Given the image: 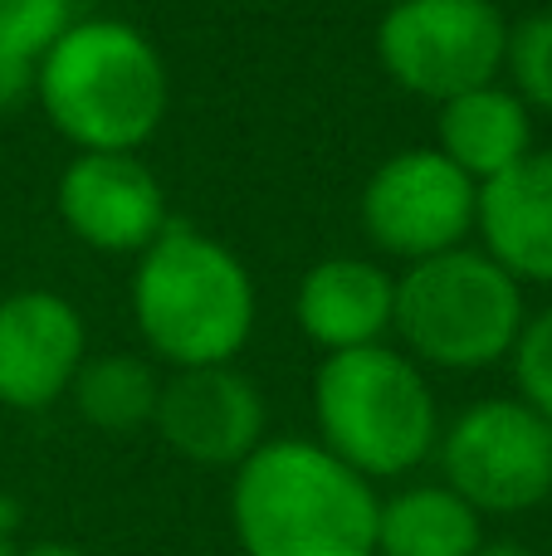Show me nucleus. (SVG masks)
I'll return each mask as SVG.
<instances>
[{
  "mask_svg": "<svg viewBox=\"0 0 552 556\" xmlns=\"http://www.w3.org/2000/svg\"><path fill=\"white\" fill-rule=\"evenodd\" d=\"M377 483L313 434H269L230 473L240 556H377Z\"/></svg>",
  "mask_w": 552,
  "mask_h": 556,
  "instance_id": "obj_1",
  "label": "nucleus"
},
{
  "mask_svg": "<svg viewBox=\"0 0 552 556\" xmlns=\"http://www.w3.org/2000/svg\"><path fill=\"white\" fill-rule=\"evenodd\" d=\"M127 307L142 352L162 371L240 362L260 327V288L250 264L225 240L176 215L133 260Z\"/></svg>",
  "mask_w": 552,
  "mask_h": 556,
  "instance_id": "obj_2",
  "label": "nucleus"
},
{
  "mask_svg": "<svg viewBox=\"0 0 552 556\" xmlns=\"http://www.w3.org/2000/svg\"><path fill=\"white\" fill-rule=\"evenodd\" d=\"M29 98L74 152H142L166 123L172 74L137 25L78 15L35 64Z\"/></svg>",
  "mask_w": 552,
  "mask_h": 556,
  "instance_id": "obj_3",
  "label": "nucleus"
},
{
  "mask_svg": "<svg viewBox=\"0 0 552 556\" xmlns=\"http://www.w3.org/2000/svg\"><path fill=\"white\" fill-rule=\"evenodd\" d=\"M313 440L362 479H411L436 459L440 401L430 371L397 342L333 352L313 371Z\"/></svg>",
  "mask_w": 552,
  "mask_h": 556,
  "instance_id": "obj_4",
  "label": "nucleus"
},
{
  "mask_svg": "<svg viewBox=\"0 0 552 556\" xmlns=\"http://www.w3.org/2000/svg\"><path fill=\"white\" fill-rule=\"evenodd\" d=\"M528 317V288L475 240L397 274L391 342L430 376H469L509 362Z\"/></svg>",
  "mask_w": 552,
  "mask_h": 556,
  "instance_id": "obj_5",
  "label": "nucleus"
},
{
  "mask_svg": "<svg viewBox=\"0 0 552 556\" xmlns=\"http://www.w3.org/2000/svg\"><path fill=\"white\" fill-rule=\"evenodd\" d=\"M440 483L479 518H528L552 498V420L518 395H485L440 425Z\"/></svg>",
  "mask_w": 552,
  "mask_h": 556,
  "instance_id": "obj_6",
  "label": "nucleus"
},
{
  "mask_svg": "<svg viewBox=\"0 0 552 556\" xmlns=\"http://www.w3.org/2000/svg\"><path fill=\"white\" fill-rule=\"evenodd\" d=\"M509 15L494 0H391L372 29L377 64L406 98L446 103L504 74Z\"/></svg>",
  "mask_w": 552,
  "mask_h": 556,
  "instance_id": "obj_7",
  "label": "nucleus"
},
{
  "mask_svg": "<svg viewBox=\"0 0 552 556\" xmlns=\"http://www.w3.org/2000/svg\"><path fill=\"white\" fill-rule=\"evenodd\" d=\"M479 186L440 147H401L381 156L357 195V225L381 260L401 269L475 240Z\"/></svg>",
  "mask_w": 552,
  "mask_h": 556,
  "instance_id": "obj_8",
  "label": "nucleus"
},
{
  "mask_svg": "<svg viewBox=\"0 0 552 556\" xmlns=\"http://www.w3.org/2000/svg\"><path fill=\"white\" fill-rule=\"evenodd\" d=\"M152 430L176 459L235 473L269 440V405H264L260 381L240 371V362L181 366L162 376Z\"/></svg>",
  "mask_w": 552,
  "mask_h": 556,
  "instance_id": "obj_9",
  "label": "nucleus"
},
{
  "mask_svg": "<svg viewBox=\"0 0 552 556\" xmlns=\"http://www.w3.org/2000/svg\"><path fill=\"white\" fill-rule=\"evenodd\" d=\"M54 211L84 250L137 260L172 225L166 186L142 152H74L54 181Z\"/></svg>",
  "mask_w": 552,
  "mask_h": 556,
  "instance_id": "obj_10",
  "label": "nucleus"
},
{
  "mask_svg": "<svg viewBox=\"0 0 552 556\" xmlns=\"http://www.w3.org/2000/svg\"><path fill=\"white\" fill-rule=\"evenodd\" d=\"M88 356V327L74 298L15 288L0 298V410L35 415L68 395Z\"/></svg>",
  "mask_w": 552,
  "mask_h": 556,
  "instance_id": "obj_11",
  "label": "nucleus"
},
{
  "mask_svg": "<svg viewBox=\"0 0 552 556\" xmlns=\"http://www.w3.org/2000/svg\"><path fill=\"white\" fill-rule=\"evenodd\" d=\"M391 317H397V274L381 260L328 254L293 283V327L323 356L391 342Z\"/></svg>",
  "mask_w": 552,
  "mask_h": 556,
  "instance_id": "obj_12",
  "label": "nucleus"
},
{
  "mask_svg": "<svg viewBox=\"0 0 552 556\" xmlns=\"http://www.w3.org/2000/svg\"><path fill=\"white\" fill-rule=\"evenodd\" d=\"M475 244L524 288H552V147L479 186Z\"/></svg>",
  "mask_w": 552,
  "mask_h": 556,
  "instance_id": "obj_13",
  "label": "nucleus"
},
{
  "mask_svg": "<svg viewBox=\"0 0 552 556\" xmlns=\"http://www.w3.org/2000/svg\"><path fill=\"white\" fill-rule=\"evenodd\" d=\"M475 186L504 176L514 162L534 152V108L504 84H479L436 103V142Z\"/></svg>",
  "mask_w": 552,
  "mask_h": 556,
  "instance_id": "obj_14",
  "label": "nucleus"
},
{
  "mask_svg": "<svg viewBox=\"0 0 552 556\" xmlns=\"http://www.w3.org/2000/svg\"><path fill=\"white\" fill-rule=\"evenodd\" d=\"M485 542V518L440 479L397 483L377 503V556H469Z\"/></svg>",
  "mask_w": 552,
  "mask_h": 556,
  "instance_id": "obj_15",
  "label": "nucleus"
},
{
  "mask_svg": "<svg viewBox=\"0 0 552 556\" xmlns=\"http://www.w3.org/2000/svg\"><path fill=\"white\" fill-rule=\"evenodd\" d=\"M162 376L166 371L147 352H88L64 401L98 434H137L152 430Z\"/></svg>",
  "mask_w": 552,
  "mask_h": 556,
  "instance_id": "obj_16",
  "label": "nucleus"
},
{
  "mask_svg": "<svg viewBox=\"0 0 552 556\" xmlns=\"http://www.w3.org/2000/svg\"><path fill=\"white\" fill-rule=\"evenodd\" d=\"M499 78L534 108V117H552V10H528V15L509 20Z\"/></svg>",
  "mask_w": 552,
  "mask_h": 556,
  "instance_id": "obj_17",
  "label": "nucleus"
},
{
  "mask_svg": "<svg viewBox=\"0 0 552 556\" xmlns=\"http://www.w3.org/2000/svg\"><path fill=\"white\" fill-rule=\"evenodd\" d=\"M74 20H78L74 0H0V59L35 74L45 49Z\"/></svg>",
  "mask_w": 552,
  "mask_h": 556,
  "instance_id": "obj_18",
  "label": "nucleus"
},
{
  "mask_svg": "<svg viewBox=\"0 0 552 556\" xmlns=\"http://www.w3.org/2000/svg\"><path fill=\"white\" fill-rule=\"evenodd\" d=\"M509 371H514L518 401L552 420V303L528 307L524 327L514 337V352H509Z\"/></svg>",
  "mask_w": 552,
  "mask_h": 556,
  "instance_id": "obj_19",
  "label": "nucleus"
},
{
  "mask_svg": "<svg viewBox=\"0 0 552 556\" xmlns=\"http://www.w3.org/2000/svg\"><path fill=\"white\" fill-rule=\"evenodd\" d=\"M29 84H35V74H25V68H15V64L0 59V113L15 108L20 98H29Z\"/></svg>",
  "mask_w": 552,
  "mask_h": 556,
  "instance_id": "obj_20",
  "label": "nucleus"
},
{
  "mask_svg": "<svg viewBox=\"0 0 552 556\" xmlns=\"http://www.w3.org/2000/svg\"><path fill=\"white\" fill-rule=\"evenodd\" d=\"M15 556H88L78 542H64V538H39V542H25L15 547Z\"/></svg>",
  "mask_w": 552,
  "mask_h": 556,
  "instance_id": "obj_21",
  "label": "nucleus"
},
{
  "mask_svg": "<svg viewBox=\"0 0 552 556\" xmlns=\"http://www.w3.org/2000/svg\"><path fill=\"white\" fill-rule=\"evenodd\" d=\"M469 556H538L528 542H514V538H485Z\"/></svg>",
  "mask_w": 552,
  "mask_h": 556,
  "instance_id": "obj_22",
  "label": "nucleus"
},
{
  "mask_svg": "<svg viewBox=\"0 0 552 556\" xmlns=\"http://www.w3.org/2000/svg\"><path fill=\"white\" fill-rule=\"evenodd\" d=\"M0 556H15V538H5V532H0Z\"/></svg>",
  "mask_w": 552,
  "mask_h": 556,
  "instance_id": "obj_23",
  "label": "nucleus"
},
{
  "mask_svg": "<svg viewBox=\"0 0 552 556\" xmlns=\"http://www.w3.org/2000/svg\"><path fill=\"white\" fill-rule=\"evenodd\" d=\"M548 508H552V498H548Z\"/></svg>",
  "mask_w": 552,
  "mask_h": 556,
  "instance_id": "obj_24",
  "label": "nucleus"
}]
</instances>
